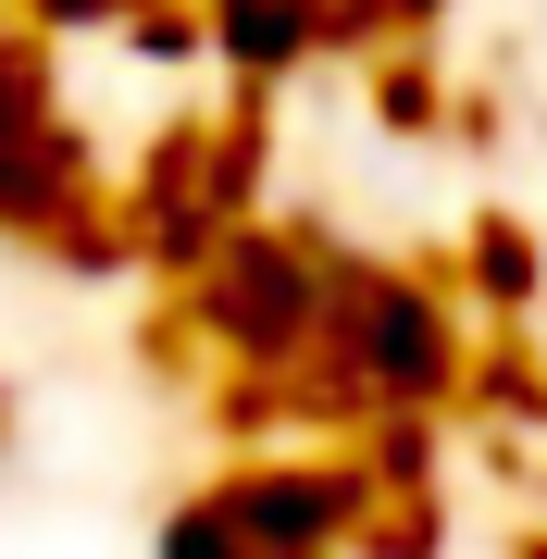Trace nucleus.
I'll return each instance as SVG.
<instances>
[{"mask_svg": "<svg viewBox=\"0 0 547 559\" xmlns=\"http://www.w3.org/2000/svg\"><path fill=\"white\" fill-rule=\"evenodd\" d=\"M0 162H13V100H0Z\"/></svg>", "mask_w": 547, "mask_h": 559, "instance_id": "1", "label": "nucleus"}]
</instances>
